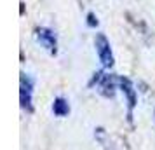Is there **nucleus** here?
<instances>
[{
	"label": "nucleus",
	"mask_w": 155,
	"mask_h": 150,
	"mask_svg": "<svg viewBox=\"0 0 155 150\" xmlns=\"http://www.w3.org/2000/svg\"><path fill=\"white\" fill-rule=\"evenodd\" d=\"M96 51H98L99 59L103 61V65H105V66H112V63H113L112 51H110V44H108L105 35L96 37Z\"/></svg>",
	"instance_id": "obj_1"
},
{
	"label": "nucleus",
	"mask_w": 155,
	"mask_h": 150,
	"mask_svg": "<svg viewBox=\"0 0 155 150\" xmlns=\"http://www.w3.org/2000/svg\"><path fill=\"white\" fill-rule=\"evenodd\" d=\"M37 38H38V42L42 44L44 47H47L49 51L56 49V37H54L52 32H49V30H45V28H40L37 32Z\"/></svg>",
	"instance_id": "obj_2"
},
{
	"label": "nucleus",
	"mask_w": 155,
	"mask_h": 150,
	"mask_svg": "<svg viewBox=\"0 0 155 150\" xmlns=\"http://www.w3.org/2000/svg\"><path fill=\"white\" fill-rule=\"evenodd\" d=\"M52 110H54V114L56 115H66L68 114V110H70V107H68V103H66L64 100L58 98L56 103H54V107H52Z\"/></svg>",
	"instance_id": "obj_3"
}]
</instances>
